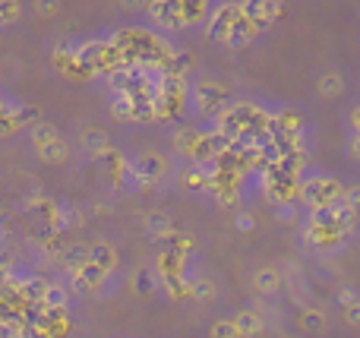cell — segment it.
Returning <instances> with one entry per match:
<instances>
[{"mask_svg":"<svg viewBox=\"0 0 360 338\" xmlns=\"http://www.w3.org/2000/svg\"><path fill=\"white\" fill-rule=\"evenodd\" d=\"M240 16L250 22V29H266L275 19L281 16V4L278 0H247L243 6H237Z\"/></svg>","mask_w":360,"mask_h":338,"instance_id":"cell-1","label":"cell"},{"mask_svg":"<svg viewBox=\"0 0 360 338\" xmlns=\"http://www.w3.org/2000/svg\"><path fill=\"white\" fill-rule=\"evenodd\" d=\"M310 190H313V209L332 206V202H335V196H338V183L326 181V177H319V181H313V183H310Z\"/></svg>","mask_w":360,"mask_h":338,"instance_id":"cell-2","label":"cell"},{"mask_svg":"<svg viewBox=\"0 0 360 338\" xmlns=\"http://www.w3.org/2000/svg\"><path fill=\"white\" fill-rule=\"evenodd\" d=\"M101 278H105V269L86 259V263H82V269H79V285H86V288H95Z\"/></svg>","mask_w":360,"mask_h":338,"instance_id":"cell-3","label":"cell"},{"mask_svg":"<svg viewBox=\"0 0 360 338\" xmlns=\"http://www.w3.org/2000/svg\"><path fill=\"white\" fill-rule=\"evenodd\" d=\"M234 326H237V335H256L262 329V320L256 313H240L234 320Z\"/></svg>","mask_w":360,"mask_h":338,"instance_id":"cell-4","label":"cell"},{"mask_svg":"<svg viewBox=\"0 0 360 338\" xmlns=\"http://www.w3.org/2000/svg\"><path fill=\"white\" fill-rule=\"evenodd\" d=\"M41 152H44V158H48V162H63V158H67V145L57 143V139L44 143V145H41Z\"/></svg>","mask_w":360,"mask_h":338,"instance_id":"cell-5","label":"cell"},{"mask_svg":"<svg viewBox=\"0 0 360 338\" xmlns=\"http://www.w3.org/2000/svg\"><path fill=\"white\" fill-rule=\"evenodd\" d=\"M41 297H44V307H54V310H63V304H67V294L60 288H44Z\"/></svg>","mask_w":360,"mask_h":338,"instance_id":"cell-6","label":"cell"},{"mask_svg":"<svg viewBox=\"0 0 360 338\" xmlns=\"http://www.w3.org/2000/svg\"><path fill=\"white\" fill-rule=\"evenodd\" d=\"M92 253H95V266H101L105 272L111 269L114 263H117V259H114V250H111V247H95Z\"/></svg>","mask_w":360,"mask_h":338,"instance_id":"cell-7","label":"cell"},{"mask_svg":"<svg viewBox=\"0 0 360 338\" xmlns=\"http://www.w3.org/2000/svg\"><path fill=\"white\" fill-rule=\"evenodd\" d=\"M256 288L259 291H275L278 288V272H272V269L259 272V275H256Z\"/></svg>","mask_w":360,"mask_h":338,"instance_id":"cell-8","label":"cell"},{"mask_svg":"<svg viewBox=\"0 0 360 338\" xmlns=\"http://www.w3.org/2000/svg\"><path fill=\"white\" fill-rule=\"evenodd\" d=\"M323 326H326L323 313H307V316H304V329H310V332H319Z\"/></svg>","mask_w":360,"mask_h":338,"instance_id":"cell-9","label":"cell"},{"mask_svg":"<svg viewBox=\"0 0 360 338\" xmlns=\"http://www.w3.org/2000/svg\"><path fill=\"white\" fill-rule=\"evenodd\" d=\"M335 92H342V79H338V76H326L323 95H335Z\"/></svg>","mask_w":360,"mask_h":338,"instance_id":"cell-10","label":"cell"},{"mask_svg":"<svg viewBox=\"0 0 360 338\" xmlns=\"http://www.w3.org/2000/svg\"><path fill=\"white\" fill-rule=\"evenodd\" d=\"M51 139H54V133H51V126H38V130H35V143H38V145L51 143Z\"/></svg>","mask_w":360,"mask_h":338,"instance_id":"cell-11","label":"cell"},{"mask_svg":"<svg viewBox=\"0 0 360 338\" xmlns=\"http://www.w3.org/2000/svg\"><path fill=\"white\" fill-rule=\"evenodd\" d=\"M212 335H218V338H221V335H237V326H234V323H218Z\"/></svg>","mask_w":360,"mask_h":338,"instance_id":"cell-12","label":"cell"},{"mask_svg":"<svg viewBox=\"0 0 360 338\" xmlns=\"http://www.w3.org/2000/svg\"><path fill=\"white\" fill-rule=\"evenodd\" d=\"M127 6H143V0H124Z\"/></svg>","mask_w":360,"mask_h":338,"instance_id":"cell-13","label":"cell"}]
</instances>
